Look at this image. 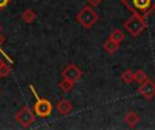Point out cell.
Returning <instances> with one entry per match:
<instances>
[{
	"instance_id": "obj_1",
	"label": "cell",
	"mask_w": 155,
	"mask_h": 130,
	"mask_svg": "<svg viewBox=\"0 0 155 130\" xmlns=\"http://www.w3.org/2000/svg\"><path fill=\"white\" fill-rule=\"evenodd\" d=\"M121 3L131 10L132 14H137L143 18H147L155 10V0H121Z\"/></svg>"
},
{
	"instance_id": "obj_2",
	"label": "cell",
	"mask_w": 155,
	"mask_h": 130,
	"mask_svg": "<svg viewBox=\"0 0 155 130\" xmlns=\"http://www.w3.org/2000/svg\"><path fill=\"white\" fill-rule=\"evenodd\" d=\"M123 24H124V27H125V30L134 38L139 37V35L147 29V21H146V18L137 15V14H132Z\"/></svg>"
},
{
	"instance_id": "obj_3",
	"label": "cell",
	"mask_w": 155,
	"mask_h": 130,
	"mask_svg": "<svg viewBox=\"0 0 155 130\" xmlns=\"http://www.w3.org/2000/svg\"><path fill=\"white\" fill-rule=\"evenodd\" d=\"M29 88H30V91L33 92V95L35 96V103H34V107H33V111H34V114L37 115V117H40V118H48V117H51L52 110H53V106H52V103L48 100V99L40 98V96H38V94L35 92V90H34V85L30 84Z\"/></svg>"
},
{
	"instance_id": "obj_4",
	"label": "cell",
	"mask_w": 155,
	"mask_h": 130,
	"mask_svg": "<svg viewBox=\"0 0 155 130\" xmlns=\"http://www.w3.org/2000/svg\"><path fill=\"white\" fill-rule=\"evenodd\" d=\"M75 19L83 29H91V27L98 22V14L95 12L94 7L86 5V7H83L82 10L76 14Z\"/></svg>"
},
{
	"instance_id": "obj_5",
	"label": "cell",
	"mask_w": 155,
	"mask_h": 130,
	"mask_svg": "<svg viewBox=\"0 0 155 130\" xmlns=\"http://www.w3.org/2000/svg\"><path fill=\"white\" fill-rule=\"evenodd\" d=\"M15 121L22 126V128H30L33 123L35 122V114L34 111H31L27 104H25L15 115Z\"/></svg>"
},
{
	"instance_id": "obj_6",
	"label": "cell",
	"mask_w": 155,
	"mask_h": 130,
	"mask_svg": "<svg viewBox=\"0 0 155 130\" xmlns=\"http://www.w3.org/2000/svg\"><path fill=\"white\" fill-rule=\"evenodd\" d=\"M137 92L143 96L147 100H151V99L155 98V81L151 79L144 80L143 83L139 84V88H137Z\"/></svg>"
},
{
	"instance_id": "obj_7",
	"label": "cell",
	"mask_w": 155,
	"mask_h": 130,
	"mask_svg": "<svg viewBox=\"0 0 155 130\" xmlns=\"http://www.w3.org/2000/svg\"><path fill=\"white\" fill-rule=\"evenodd\" d=\"M61 76H63V79H67V80H71V81L76 83L78 80L82 79L83 72H82V69H80L78 65H75V64H68L64 69H63Z\"/></svg>"
},
{
	"instance_id": "obj_8",
	"label": "cell",
	"mask_w": 155,
	"mask_h": 130,
	"mask_svg": "<svg viewBox=\"0 0 155 130\" xmlns=\"http://www.w3.org/2000/svg\"><path fill=\"white\" fill-rule=\"evenodd\" d=\"M56 110L59 111V114L68 115L71 111H72V103H71L70 100H67V99H61V100L57 102Z\"/></svg>"
},
{
	"instance_id": "obj_9",
	"label": "cell",
	"mask_w": 155,
	"mask_h": 130,
	"mask_svg": "<svg viewBox=\"0 0 155 130\" xmlns=\"http://www.w3.org/2000/svg\"><path fill=\"white\" fill-rule=\"evenodd\" d=\"M102 48H104V50L106 52L107 54H114L116 52L120 49V43L116 42V41H113V40H110V38H107V40L104 42Z\"/></svg>"
},
{
	"instance_id": "obj_10",
	"label": "cell",
	"mask_w": 155,
	"mask_h": 130,
	"mask_svg": "<svg viewBox=\"0 0 155 130\" xmlns=\"http://www.w3.org/2000/svg\"><path fill=\"white\" fill-rule=\"evenodd\" d=\"M124 121L127 122V125H128L129 128H135V126L139 123V121H140V115L137 114V113H135V111H129V113H127L125 114Z\"/></svg>"
},
{
	"instance_id": "obj_11",
	"label": "cell",
	"mask_w": 155,
	"mask_h": 130,
	"mask_svg": "<svg viewBox=\"0 0 155 130\" xmlns=\"http://www.w3.org/2000/svg\"><path fill=\"white\" fill-rule=\"evenodd\" d=\"M109 38H110V40H113V41H116V42L121 43L124 40H125V34H124V31H123V30H120V29H116V30H113V31L110 33Z\"/></svg>"
},
{
	"instance_id": "obj_12",
	"label": "cell",
	"mask_w": 155,
	"mask_h": 130,
	"mask_svg": "<svg viewBox=\"0 0 155 130\" xmlns=\"http://www.w3.org/2000/svg\"><path fill=\"white\" fill-rule=\"evenodd\" d=\"M22 19H23L26 23H33V22L37 19V14L34 12L33 10H25L23 12H22Z\"/></svg>"
},
{
	"instance_id": "obj_13",
	"label": "cell",
	"mask_w": 155,
	"mask_h": 130,
	"mask_svg": "<svg viewBox=\"0 0 155 130\" xmlns=\"http://www.w3.org/2000/svg\"><path fill=\"white\" fill-rule=\"evenodd\" d=\"M121 80H123V83H125V84H131V83H134L135 81V72H132L131 69L124 71L123 73H121Z\"/></svg>"
},
{
	"instance_id": "obj_14",
	"label": "cell",
	"mask_w": 155,
	"mask_h": 130,
	"mask_svg": "<svg viewBox=\"0 0 155 130\" xmlns=\"http://www.w3.org/2000/svg\"><path fill=\"white\" fill-rule=\"evenodd\" d=\"M74 85H75V83L71 81V80H67V79H63L59 83V88H60V90H61L64 94L70 92V91L74 88Z\"/></svg>"
},
{
	"instance_id": "obj_15",
	"label": "cell",
	"mask_w": 155,
	"mask_h": 130,
	"mask_svg": "<svg viewBox=\"0 0 155 130\" xmlns=\"http://www.w3.org/2000/svg\"><path fill=\"white\" fill-rule=\"evenodd\" d=\"M148 79V76H147V73H146L143 69H139V71H136L135 72V81L136 83H143L144 80H147Z\"/></svg>"
},
{
	"instance_id": "obj_16",
	"label": "cell",
	"mask_w": 155,
	"mask_h": 130,
	"mask_svg": "<svg viewBox=\"0 0 155 130\" xmlns=\"http://www.w3.org/2000/svg\"><path fill=\"white\" fill-rule=\"evenodd\" d=\"M10 73H11V68L5 62H3L0 65V77H7Z\"/></svg>"
},
{
	"instance_id": "obj_17",
	"label": "cell",
	"mask_w": 155,
	"mask_h": 130,
	"mask_svg": "<svg viewBox=\"0 0 155 130\" xmlns=\"http://www.w3.org/2000/svg\"><path fill=\"white\" fill-rule=\"evenodd\" d=\"M87 2H88V5H91V7H98L102 3V0H87Z\"/></svg>"
},
{
	"instance_id": "obj_18",
	"label": "cell",
	"mask_w": 155,
	"mask_h": 130,
	"mask_svg": "<svg viewBox=\"0 0 155 130\" xmlns=\"http://www.w3.org/2000/svg\"><path fill=\"white\" fill-rule=\"evenodd\" d=\"M8 3H10V0H0V10L4 7H7Z\"/></svg>"
},
{
	"instance_id": "obj_19",
	"label": "cell",
	"mask_w": 155,
	"mask_h": 130,
	"mask_svg": "<svg viewBox=\"0 0 155 130\" xmlns=\"http://www.w3.org/2000/svg\"><path fill=\"white\" fill-rule=\"evenodd\" d=\"M0 45H2V35H0ZM0 50H2V49H0Z\"/></svg>"
},
{
	"instance_id": "obj_20",
	"label": "cell",
	"mask_w": 155,
	"mask_h": 130,
	"mask_svg": "<svg viewBox=\"0 0 155 130\" xmlns=\"http://www.w3.org/2000/svg\"><path fill=\"white\" fill-rule=\"evenodd\" d=\"M2 64H3V60H2V59H0V65H2Z\"/></svg>"
},
{
	"instance_id": "obj_21",
	"label": "cell",
	"mask_w": 155,
	"mask_h": 130,
	"mask_svg": "<svg viewBox=\"0 0 155 130\" xmlns=\"http://www.w3.org/2000/svg\"><path fill=\"white\" fill-rule=\"evenodd\" d=\"M0 94H2V91H0Z\"/></svg>"
}]
</instances>
